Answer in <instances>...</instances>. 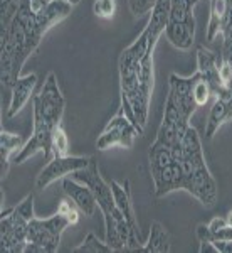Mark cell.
<instances>
[{
    "label": "cell",
    "instance_id": "obj_2",
    "mask_svg": "<svg viewBox=\"0 0 232 253\" xmlns=\"http://www.w3.org/2000/svg\"><path fill=\"white\" fill-rule=\"evenodd\" d=\"M71 177L77 179L79 182L86 184L89 189L93 191L98 203V208L101 210L104 218V228H106V243L113 248L115 252L128 250L130 247V226L126 223L125 216L121 214V211L118 210L115 196H113L111 186L101 177L99 169H98L96 162L91 159L88 167L77 170L71 175Z\"/></svg>",
    "mask_w": 232,
    "mask_h": 253
},
{
    "label": "cell",
    "instance_id": "obj_6",
    "mask_svg": "<svg viewBox=\"0 0 232 253\" xmlns=\"http://www.w3.org/2000/svg\"><path fill=\"white\" fill-rule=\"evenodd\" d=\"M0 218V243L5 253H24L27 245V228L29 223L14 208L2 210Z\"/></svg>",
    "mask_w": 232,
    "mask_h": 253
},
{
    "label": "cell",
    "instance_id": "obj_9",
    "mask_svg": "<svg viewBox=\"0 0 232 253\" xmlns=\"http://www.w3.org/2000/svg\"><path fill=\"white\" fill-rule=\"evenodd\" d=\"M199 78H200V73L199 71H195L192 76H189V78L178 76V75H175V73L170 75L168 98L173 101V105L177 107V110L187 118V120H190V117L194 115V112L199 108L194 100V86Z\"/></svg>",
    "mask_w": 232,
    "mask_h": 253
},
{
    "label": "cell",
    "instance_id": "obj_13",
    "mask_svg": "<svg viewBox=\"0 0 232 253\" xmlns=\"http://www.w3.org/2000/svg\"><path fill=\"white\" fill-rule=\"evenodd\" d=\"M63 189L67 198L74 203L77 206V210L84 216L91 218V216L95 214L98 203H96V198H95V194H93V191L89 189L86 184H83V182H79L77 179L71 177V179H64L63 181Z\"/></svg>",
    "mask_w": 232,
    "mask_h": 253
},
{
    "label": "cell",
    "instance_id": "obj_7",
    "mask_svg": "<svg viewBox=\"0 0 232 253\" xmlns=\"http://www.w3.org/2000/svg\"><path fill=\"white\" fill-rule=\"evenodd\" d=\"M138 135H140V132L136 126L130 122V118L123 112H120L104 126V130L96 140V147L98 150H108L115 145H120L123 149H132Z\"/></svg>",
    "mask_w": 232,
    "mask_h": 253
},
{
    "label": "cell",
    "instance_id": "obj_8",
    "mask_svg": "<svg viewBox=\"0 0 232 253\" xmlns=\"http://www.w3.org/2000/svg\"><path fill=\"white\" fill-rule=\"evenodd\" d=\"M91 157H81V156H63V157H52L47 162V166L37 175L35 181V187L40 191H44L49 187L52 182H56L58 179H63L66 175H72L77 170L84 169L89 166Z\"/></svg>",
    "mask_w": 232,
    "mask_h": 253
},
{
    "label": "cell",
    "instance_id": "obj_4",
    "mask_svg": "<svg viewBox=\"0 0 232 253\" xmlns=\"http://www.w3.org/2000/svg\"><path fill=\"white\" fill-rule=\"evenodd\" d=\"M76 205L69 201H61L59 210L51 218L39 219L34 218L27 228V245L26 252L31 253H54L58 252L61 236L69 224H76L79 213Z\"/></svg>",
    "mask_w": 232,
    "mask_h": 253
},
{
    "label": "cell",
    "instance_id": "obj_23",
    "mask_svg": "<svg viewBox=\"0 0 232 253\" xmlns=\"http://www.w3.org/2000/svg\"><path fill=\"white\" fill-rule=\"evenodd\" d=\"M67 150H69L67 135L64 132L63 125H59L56 126L54 133H52V154H54V157H63L67 156Z\"/></svg>",
    "mask_w": 232,
    "mask_h": 253
},
{
    "label": "cell",
    "instance_id": "obj_12",
    "mask_svg": "<svg viewBox=\"0 0 232 253\" xmlns=\"http://www.w3.org/2000/svg\"><path fill=\"white\" fill-rule=\"evenodd\" d=\"M219 34L224 36V41L232 36V0H210L207 41H214Z\"/></svg>",
    "mask_w": 232,
    "mask_h": 253
},
{
    "label": "cell",
    "instance_id": "obj_26",
    "mask_svg": "<svg viewBox=\"0 0 232 253\" xmlns=\"http://www.w3.org/2000/svg\"><path fill=\"white\" fill-rule=\"evenodd\" d=\"M158 0H128V7L130 12H132L135 17H140V15H145L148 12L153 10V7L157 5Z\"/></svg>",
    "mask_w": 232,
    "mask_h": 253
},
{
    "label": "cell",
    "instance_id": "obj_20",
    "mask_svg": "<svg viewBox=\"0 0 232 253\" xmlns=\"http://www.w3.org/2000/svg\"><path fill=\"white\" fill-rule=\"evenodd\" d=\"M199 0H172L170 3V17L168 20L184 24H195L194 9Z\"/></svg>",
    "mask_w": 232,
    "mask_h": 253
},
{
    "label": "cell",
    "instance_id": "obj_30",
    "mask_svg": "<svg viewBox=\"0 0 232 253\" xmlns=\"http://www.w3.org/2000/svg\"><path fill=\"white\" fill-rule=\"evenodd\" d=\"M214 245H215V248H217V253H232V242L214 240Z\"/></svg>",
    "mask_w": 232,
    "mask_h": 253
},
{
    "label": "cell",
    "instance_id": "obj_29",
    "mask_svg": "<svg viewBox=\"0 0 232 253\" xmlns=\"http://www.w3.org/2000/svg\"><path fill=\"white\" fill-rule=\"evenodd\" d=\"M214 240H226V242H232V226L226 224L219 231L214 233Z\"/></svg>",
    "mask_w": 232,
    "mask_h": 253
},
{
    "label": "cell",
    "instance_id": "obj_32",
    "mask_svg": "<svg viewBox=\"0 0 232 253\" xmlns=\"http://www.w3.org/2000/svg\"><path fill=\"white\" fill-rule=\"evenodd\" d=\"M199 252L200 253H217V248H215L214 242H205V243H200Z\"/></svg>",
    "mask_w": 232,
    "mask_h": 253
},
{
    "label": "cell",
    "instance_id": "obj_14",
    "mask_svg": "<svg viewBox=\"0 0 232 253\" xmlns=\"http://www.w3.org/2000/svg\"><path fill=\"white\" fill-rule=\"evenodd\" d=\"M72 3L66 2V0H51L42 10L35 14V20H37L39 29L42 31V34L54 27L56 24L63 22L64 19L71 14L72 10Z\"/></svg>",
    "mask_w": 232,
    "mask_h": 253
},
{
    "label": "cell",
    "instance_id": "obj_24",
    "mask_svg": "<svg viewBox=\"0 0 232 253\" xmlns=\"http://www.w3.org/2000/svg\"><path fill=\"white\" fill-rule=\"evenodd\" d=\"M212 95H214V91H212V88H210V84L200 76L194 86V100H195V103H197V107L207 105V101L210 100Z\"/></svg>",
    "mask_w": 232,
    "mask_h": 253
},
{
    "label": "cell",
    "instance_id": "obj_10",
    "mask_svg": "<svg viewBox=\"0 0 232 253\" xmlns=\"http://www.w3.org/2000/svg\"><path fill=\"white\" fill-rule=\"evenodd\" d=\"M109 186H111V191H113V196H115V201H116L118 210L121 211V214L125 216L126 223H128V226H130V233H132V238H130L128 250L140 252L141 247H143V242L140 240V230H138L136 216H135V211H133L130 182L125 181V184H120L118 181H111V182H109Z\"/></svg>",
    "mask_w": 232,
    "mask_h": 253
},
{
    "label": "cell",
    "instance_id": "obj_27",
    "mask_svg": "<svg viewBox=\"0 0 232 253\" xmlns=\"http://www.w3.org/2000/svg\"><path fill=\"white\" fill-rule=\"evenodd\" d=\"M14 210L17 211V213H19L20 216H22V218H26L27 221H32V219L35 218V211H34V196H32V194H27L26 198H24L17 206H14Z\"/></svg>",
    "mask_w": 232,
    "mask_h": 253
},
{
    "label": "cell",
    "instance_id": "obj_25",
    "mask_svg": "<svg viewBox=\"0 0 232 253\" xmlns=\"http://www.w3.org/2000/svg\"><path fill=\"white\" fill-rule=\"evenodd\" d=\"M93 12H95L96 17L111 19L116 12V0H95Z\"/></svg>",
    "mask_w": 232,
    "mask_h": 253
},
{
    "label": "cell",
    "instance_id": "obj_15",
    "mask_svg": "<svg viewBox=\"0 0 232 253\" xmlns=\"http://www.w3.org/2000/svg\"><path fill=\"white\" fill-rule=\"evenodd\" d=\"M35 84H37V76H35L34 73H31V75H27V76H22V78H19L15 81L14 86L10 88L12 96H10V105H9L7 115L9 117L17 115L20 110L26 107V103L31 100L32 93H34Z\"/></svg>",
    "mask_w": 232,
    "mask_h": 253
},
{
    "label": "cell",
    "instance_id": "obj_18",
    "mask_svg": "<svg viewBox=\"0 0 232 253\" xmlns=\"http://www.w3.org/2000/svg\"><path fill=\"white\" fill-rule=\"evenodd\" d=\"M170 252V235L160 221H153L150 226L148 242L143 243L140 253H168Z\"/></svg>",
    "mask_w": 232,
    "mask_h": 253
},
{
    "label": "cell",
    "instance_id": "obj_17",
    "mask_svg": "<svg viewBox=\"0 0 232 253\" xmlns=\"http://www.w3.org/2000/svg\"><path fill=\"white\" fill-rule=\"evenodd\" d=\"M24 147L22 137L17 133L7 132L2 128L0 132V162H2V169H0V175H2V181L7 177L10 169V157L15 156L20 149Z\"/></svg>",
    "mask_w": 232,
    "mask_h": 253
},
{
    "label": "cell",
    "instance_id": "obj_28",
    "mask_svg": "<svg viewBox=\"0 0 232 253\" xmlns=\"http://www.w3.org/2000/svg\"><path fill=\"white\" fill-rule=\"evenodd\" d=\"M195 235H197V238H199V242H200V243L214 242V233L210 231L209 224L200 223V224L197 226V231H195Z\"/></svg>",
    "mask_w": 232,
    "mask_h": 253
},
{
    "label": "cell",
    "instance_id": "obj_11",
    "mask_svg": "<svg viewBox=\"0 0 232 253\" xmlns=\"http://www.w3.org/2000/svg\"><path fill=\"white\" fill-rule=\"evenodd\" d=\"M222 56L215 54L205 47L197 49V71L207 83L210 84L215 98H227L229 96V89L222 83L221 75H219V68H221Z\"/></svg>",
    "mask_w": 232,
    "mask_h": 253
},
{
    "label": "cell",
    "instance_id": "obj_33",
    "mask_svg": "<svg viewBox=\"0 0 232 253\" xmlns=\"http://www.w3.org/2000/svg\"><path fill=\"white\" fill-rule=\"evenodd\" d=\"M226 223L229 224V226H232V211H229V213H227V216H226Z\"/></svg>",
    "mask_w": 232,
    "mask_h": 253
},
{
    "label": "cell",
    "instance_id": "obj_31",
    "mask_svg": "<svg viewBox=\"0 0 232 253\" xmlns=\"http://www.w3.org/2000/svg\"><path fill=\"white\" fill-rule=\"evenodd\" d=\"M226 218H214L212 221L209 223V228H210V231H212V233H215V231H219L221 230V228H224L226 226Z\"/></svg>",
    "mask_w": 232,
    "mask_h": 253
},
{
    "label": "cell",
    "instance_id": "obj_21",
    "mask_svg": "<svg viewBox=\"0 0 232 253\" xmlns=\"http://www.w3.org/2000/svg\"><path fill=\"white\" fill-rule=\"evenodd\" d=\"M115 252L106 242H101L98 236L93 233H88L84 242L79 247L74 248V253H111Z\"/></svg>",
    "mask_w": 232,
    "mask_h": 253
},
{
    "label": "cell",
    "instance_id": "obj_3",
    "mask_svg": "<svg viewBox=\"0 0 232 253\" xmlns=\"http://www.w3.org/2000/svg\"><path fill=\"white\" fill-rule=\"evenodd\" d=\"M182 164L185 172V189L203 206L212 208L217 203V184L203 157L202 142L197 130L189 126L182 142Z\"/></svg>",
    "mask_w": 232,
    "mask_h": 253
},
{
    "label": "cell",
    "instance_id": "obj_22",
    "mask_svg": "<svg viewBox=\"0 0 232 253\" xmlns=\"http://www.w3.org/2000/svg\"><path fill=\"white\" fill-rule=\"evenodd\" d=\"M22 2L24 0H0V14H2L0 24H2V29H7L10 26V22L14 20Z\"/></svg>",
    "mask_w": 232,
    "mask_h": 253
},
{
    "label": "cell",
    "instance_id": "obj_19",
    "mask_svg": "<svg viewBox=\"0 0 232 253\" xmlns=\"http://www.w3.org/2000/svg\"><path fill=\"white\" fill-rule=\"evenodd\" d=\"M229 120H231V115H229V108H227L226 100L215 98L212 108H210L209 118H207V124H205V137L212 138L215 135V132L221 128V125Z\"/></svg>",
    "mask_w": 232,
    "mask_h": 253
},
{
    "label": "cell",
    "instance_id": "obj_16",
    "mask_svg": "<svg viewBox=\"0 0 232 253\" xmlns=\"http://www.w3.org/2000/svg\"><path fill=\"white\" fill-rule=\"evenodd\" d=\"M165 36L173 47L180 51H189L195 39V24H184L168 20L165 27Z\"/></svg>",
    "mask_w": 232,
    "mask_h": 253
},
{
    "label": "cell",
    "instance_id": "obj_1",
    "mask_svg": "<svg viewBox=\"0 0 232 253\" xmlns=\"http://www.w3.org/2000/svg\"><path fill=\"white\" fill-rule=\"evenodd\" d=\"M44 34L39 29L35 12L31 9L29 0L20 3V9L7 29H2V84L12 88L20 78L26 61L39 47Z\"/></svg>",
    "mask_w": 232,
    "mask_h": 253
},
{
    "label": "cell",
    "instance_id": "obj_5",
    "mask_svg": "<svg viewBox=\"0 0 232 253\" xmlns=\"http://www.w3.org/2000/svg\"><path fill=\"white\" fill-rule=\"evenodd\" d=\"M32 103H34V117L42 118L44 122L51 124L52 126L61 125L66 100H64V95L61 91L58 78H56L54 73H49L47 75L39 95L32 98Z\"/></svg>",
    "mask_w": 232,
    "mask_h": 253
}]
</instances>
